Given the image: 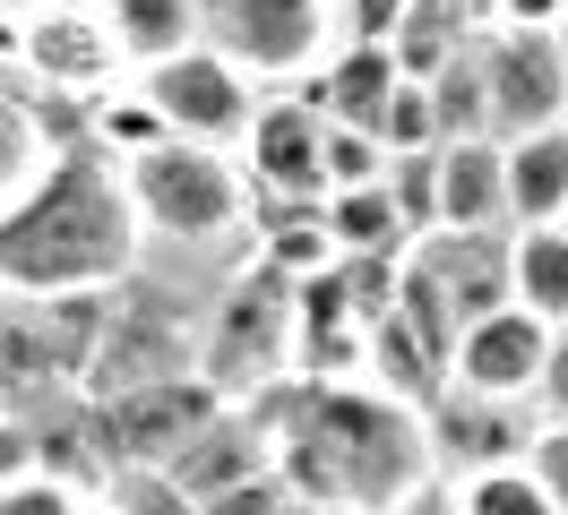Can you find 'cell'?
<instances>
[{
	"instance_id": "1",
	"label": "cell",
	"mask_w": 568,
	"mask_h": 515,
	"mask_svg": "<svg viewBox=\"0 0 568 515\" xmlns=\"http://www.w3.org/2000/svg\"><path fill=\"white\" fill-rule=\"evenodd\" d=\"M146 267L139 206L121 189V164L95 146H61L43 181L0 215V292L61 301V292H121Z\"/></svg>"
},
{
	"instance_id": "2",
	"label": "cell",
	"mask_w": 568,
	"mask_h": 515,
	"mask_svg": "<svg viewBox=\"0 0 568 515\" xmlns=\"http://www.w3.org/2000/svg\"><path fill=\"white\" fill-rule=\"evenodd\" d=\"M121 189L139 206V233L164 240V249H190V258H207V249H250V181H242V164L215 155V146L164 137L155 155L121 164Z\"/></svg>"
},
{
	"instance_id": "3",
	"label": "cell",
	"mask_w": 568,
	"mask_h": 515,
	"mask_svg": "<svg viewBox=\"0 0 568 515\" xmlns=\"http://www.w3.org/2000/svg\"><path fill=\"white\" fill-rule=\"evenodd\" d=\"M199 343H207V292H181L164 275H130L104 309V343L87 370V404H121L146 387L199 378Z\"/></svg>"
},
{
	"instance_id": "4",
	"label": "cell",
	"mask_w": 568,
	"mask_h": 515,
	"mask_svg": "<svg viewBox=\"0 0 568 515\" xmlns=\"http://www.w3.org/2000/svg\"><path fill=\"white\" fill-rule=\"evenodd\" d=\"M199 378H207L224 404H258L267 387L293 378V284L267 275L250 249H242V267H224L215 292H207Z\"/></svg>"
},
{
	"instance_id": "5",
	"label": "cell",
	"mask_w": 568,
	"mask_h": 515,
	"mask_svg": "<svg viewBox=\"0 0 568 515\" xmlns=\"http://www.w3.org/2000/svg\"><path fill=\"white\" fill-rule=\"evenodd\" d=\"M491 309H508V233H430L405 249L396 318H414L448 361H457V336Z\"/></svg>"
},
{
	"instance_id": "6",
	"label": "cell",
	"mask_w": 568,
	"mask_h": 515,
	"mask_svg": "<svg viewBox=\"0 0 568 515\" xmlns=\"http://www.w3.org/2000/svg\"><path fill=\"white\" fill-rule=\"evenodd\" d=\"M207 43L267 95L336 52V0H207Z\"/></svg>"
},
{
	"instance_id": "7",
	"label": "cell",
	"mask_w": 568,
	"mask_h": 515,
	"mask_svg": "<svg viewBox=\"0 0 568 515\" xmlns=\"http://www.w3.org/2000/svg\"><path fill=\"white\" fill-rule=\"evenodd\" d=\"M474 69H483V121H491V146L568 130V61H560L551 34L499 27V34L474 43Z\"/></svg>"
},
{
	"instance_id": "8",
	"label": "cell",
	"mask_w": 568,
	"mask_h": 515,
	"mask_svg": "<svg viewBox=\"0 0 568 515\" xmlns=\"http://www.w3.org/2000/svg\"><path fill=\"white\" fill-rule=\"evenodd\" d=\"M139 95L155 103L164 137L215 146V155H242L250 112H258V86H250L215 43H199V52H181V61H164V69H139Z\"/></svg>"
},
{
	"instance_id": "9",
	"label": "cell",
	"mask_w": 568,
	"mask_h": 515,
	"mask_svg": "<svg viewBox=\"0 0 568 515\" xmlns=\"http://www.w3.org/2000/svg\"><path fill=\"white\" fill-rule=\"evenodd\" d=\"M233 164H242L250 198H327V112H320V95H311V78L258 95L250 137H242Z\"/></svg>"
},
{
	"instance_id": "10",
	"label": "cell",
	"mask_w": 568,
	"mask_h": 515,
	"mask_svg": "<svg viewBox=\"0 0 568 515\" xmlns=\"http://www.w3.org/2000/svg\"><path fill=\"white\" fill-rule=\"evenodd\" d=\"M215 412H224V395L207 378H173V387H146V395H121V404H87V421H95V446H104L112 473L121 464L164 473L199 430H215Z\"/></svg>"
},
{
	"instance_id": "11",
	"label": "cell",
	"mask_w": 568,
	"mask_h": 515,
	"mask_svg": "<svg viewBox=\"0 0 568 515\" xmlns=\"http://www.w3.org/2000/svg\"><path fill=\"white\" fill-rule=\"evenodd\" d=\"M542 370H551V327L534 309H491L457 336V361H448V387L465 395H491V404H534L542 395Z\"/></svg>"
},
{
	"instance_id": "12",
	"label": "cell",
	"mask_w": 568,
	"mask_h": 515,
	"mask_svg": "<svg viewBox=\"0 0 568 515\" xmlns=\"http://www.w3.org/2000/svg\"><path fill=\"white\" fill-rule=\"evenodd\" d=\"M534 430H542V421H534L526 404H491V395H465V387H448V395L423 412L430 473L439 481H474V473H499V464H526Z\"/></svg>"
},
{
	"instance_id": "13",
	"label": "cell",
	"mask_w": 568,
	"mask_h": 515,
	"mask_svg": "<svg viewBox=\"0 0 568 515\" xmlns=\"http://www.w3.org/2000/svg\"><path fill=\"white\" fill-rule=\"evenodd\" d=\"M130 78L121 43H112L104 9L95 18H61V9H27V86L61 103H95Z\"/></svg>"
},
{
	"instance_id": "14",
	"label": "cell",
	"mask_w": 568,
	"mask_h": 515,
	"mask_svg": "<svg viewBox=\"0 0 568 515\" xmlns=\"http://www.w3.org/2000/svg\"><path fill=\"white\" fill-rule=\"evenodd\" d=\"M164 473H173V490L190 498V507L207 515L215 498H233V490H250V481H276V446H267V430H258L250 404H224L215 430H199Z\"/></svg>"
},
{
	"instance_id": "15",
	"label": "cell",
	"mask_w": 568,
	"mask_h": 515,
	"mask_svg": "<svg viewBox=\"0 0 568 515\" xmlns=\"http://www.w3.org/2000/svg\"><path fill=\"white\" fill-rule=\"evenodd\" d=\"M362 343H371V327H362V309L336 267L293 284V378L345 387V378H362Z\"/></svg>"
},
{
	"instance_id": "16",
	"label": "cell",
	"mask_w": 568,
	"mask_h": 515,
	"mask_svg": "<svg viewBox=\"0 0 568 515\" xmlns=\"http://www.w3.org/2000/svg\"><path fill=\"white\" fill-rule=\"evenodd\" d=\"M362 387H379L388 404H405V412H430L439 395H448V352L414 327V318H379L371 327V343H362Z\"/></svg>"
},
{
	"instance_id": "17",
	"label": "cell",
	"mask_w": 568,
	"mask_h": 515,
	"mask_svg": "<svg viewBox=\"0 0 568 515\" xmlns=\"http://www.w3.org/2000/svg\"><path fill=\"white\" fill-rule=\"evenodd\" d=\"M396 86H405V78H396V52H388V43H336V52L320 61V78H311L320 112L336 121V130H362V137H379Z\"/></svg>"
},
{
	"instance_id": "18",
	"label": "cell",
	"mask_w": 568,
	"mask_h": 515,
	"mask_svg": "<svg viewBox=\"0 0 568 515\" xmlns=\"http://www.w3.org/2000/svg\"><path fill=\"white\" fill-rule=\"evenodd\" d=\"M439 233H508V155L491 137L439 146Z\"/></svg>"
},
{
	"instance_id": "19",
	"label": "cell",
	"mask_w": 568,
	"mask_h": 515,
	"mask_svg": "<svg viewBox=\"0 0 568 515\" xmlns=\"http://www.w3.org/2000/svg\"><path fill=\"white\" fill-rule=\"evenodd\" d=\"M104 27L139 78V69H164L207 43V0H104Z\"/></svg>"
},
{
	"instance_id": "20",
	"label": "cell",
	"mask_w": 568,
	"mask_h": 515,
	"mask_svg": "<svg viewBox=\"0 0 568 515\" xmlns=\"http://www.w3.org/2000/svg\"><path fill=\"white\" fill-rule=\"evenodd\" d=\"M483 9H474V0H414V9H405V27H396V78H414V86H430V78H439V69L448 61H465V52H474V43H483Z\"/></svg>"
},
{
	"instance_id": "21",
	"label": "cell",
	"mask_w": 568,
	"mask_h": 515,
	"mask_svg": "<svg viewBox=\"0 0 568 515\" xmlns=\"http://www.w3.org/2000/svg\"><path fill=\"white\" fill-rule=\"evenodd\" d=\"M499 155H508V233L560 224L568 215V130L517 137V146H499Z\"/></svg>"
},
{
	"instance_id": "22",
	"label": "cell",
	"mask_w": 568,
	"mask_h": 515,
	"mask_svg": "<svg viewBox=\"0 0 568 515\" xmlns=\"http://www.w3.org/2000/svg\"><path fill=\"white\" fill-rule=\"evenodd\" d=\"M508 301L534 309L551 336L568 327V233H560V224L508 233Z\"/></svg>"
},
{
	"instance_id": "23",
	"label": "cell",
	"mask_w": 568,
	"mask_h": 515,
	"mask_svg": "<svg viewBox=\"0 0 568 515\" xmlns=\"http://www.w3.org/2000/svg\"><path fill=\"white\" fill-rule=\"evenodd\" d=\"M327 240H336V258H405V249H414L388 181H379V189H336V198H327Z\"/></svg>"
},
{
	"instance_id": "24",
	"label": "cell",
	"mask_w": 568,
	"mask_h": 515,
	"mask_svg": "<svg viewBox=\"0 0 568 515\" xmlns=\"http://www.w3.org/2000/svg\"><path fill=\"white\" fill-rule=\"evenodd\" d=\"M87 146H95V155H112V164H139V155H155V146H164V121H155V103L139 95V78L87 103Z\"/></svg>"
},
{
	"instance_id": "25",
	"label": "cell",
	"mask_w": 568,
	"mask_h": 515,
	"mask_svg": "<svg viewBox=\"0 0 568 515\" xmlns=\"http://www.w3.org/2000/svg\"><path fill=\"white\" fill-rule=\"evenodd\" d=\"M43 164H52V146H43L36 95H0V215L43 181Z\"/></svg>"
},
{
	"instance_id": "26",
	"label": "cell",
	"mask_w": 568,
	"mask_h": 515,
	"mask_svg": "<svg viewBox=\"0 0 568 515\" xmlns=\"http://www.w3.org/2000/svg\"><path fill=\"white\" fill-rule=\"evenodd\" d=\"M423 95H430V130H439V146L491 137V121H483V69H474V52H465V61H448V69L423 86Z\"/></svg>"
},
{
	"instance_id": "27",
	"label": "cell",
	"mask_w": 568,
	"mask_h": 515,
	"mask_svg": "<svg viewBox=\"0 0 568 515\" xmlns=\"http://www.w3.org/2000/svg\"><path fill=\"white\" fill-rule=\"evenodd\" d=\"M388 198H396V215H405L414 240L439 233V146L430 155H388Z\"/></svg>"
},
{
	"instance_id": "28",
	"label": "cell",
	"mask_w": 568,
	"mask_h": 515,
	"mask_svg": "<svg viewBox=\"0 0 568 515\" xmlns=\"http://www.w3.org/2000/svg\"><path fill=\"white\" fill-rule=\"evenodd\" d=\"M457 498H465V515H560L551 498H542V490H534L526 464H499V473L457 481Z\"/></svg>"
},
{
	"instance_id": "29",
	"label": "cell",
	"mask_w": 568,
	"mask_h": 515,
	"mask_svg": "<svg viewBox=\"0 0 568 515\" xmlns=\"http://www.w3.org/2000/svg\"><path fill=\"white\" fill-rule=\"evenodd\" d=\"M104 515H199L190 498L173 490V473H146V464H121L104 481Z\"/></svg>"
},
{
	"instance_id": "30",
	"label": "cell",
	"mask_w": 568,
	"mask_h": 515,
	"mask_svg": "<svg viewBox=\"0 0 568 515\" xmlns=\"http://www.w3.org/2000/svg\"><path fill=\"white\" fill-rule=\"evenodd\" d=\"M379 181H388V146L327 121V198H336V189H379Z\"/></svg>"
},
{
	"instance_id": "31",
	"label": "cell",
	"mask_w": 568,
	"mask_h": 515,
	"mask_svg": "<svg viewBox=\"0 0 568 515\" xmlns=\"http://www.w3.org/2000/svg\"><path fill=\"white\" fill-rule=\"evenodd\" d=\"M379 146H388V155H430V146H439V130H430V95L414 86V78H405V86L388 95V121H379Z\"/></svg>"
},
{
	"instance_id": "32",
	"label": "cell",
	"mask_w": 568,
	"mask_h": 515,
	"mask_svg": "<svg viewBox=\"0 0 568 515\" xmlns=\"http://www.w3.org/2000/svg\"><path fill=\"white\" fill-rule=\"evenodd\" d=\"M526 473H534V490H542V498L568 515V421H542V430H534Z\"/></svg>"
},
{
	"instance_id": "33",
	"label": "cell",
	"mask_w": 568,
	"mask_h": 515,
	"mask_svg": "<svg viewBox=\"0 0 568 515\" xmlns=\"http://www.w3.org/2000/svg\"><path fill=\"white\" fill-rule=\"evenodd\" d=\"M414 0H336V43H396Z\"/></svg>"
},
{
	"instance_id": "34",
	"label": "cell",
	"mask_w": 568,
	"mask_h": 515,
	"mask_svg": "<svg viewBox=\"0 0 568 515\" xmlns=\"http://www.w3.org/2000/svg\"><path fill=\"white\" fill-rule=\"evenodd\" d=\"M0 515H87V498L61 490V481H43V473H27L18 490H0Z\"/></svg>"
},
{
	"instance_id": "35",
	"label": "cell",
	"mask_w": 568,
	"mask_h": 515,
	"mask_svg": "<svg viewBox=\"0 0 568 515\" xmlns=\"http://www.w3.org/2000/svg\"><path fill=\"white\" fill-rule=\"evenodd\" d=\"M474 9H483V27H534V34H551L568 18V0H474Z\"/></svg>"
},
{
	"instance_id": "36",
	"label": "cell",
	"mask_w": 568,
	"mask_h": 515,
	"mask_svg": "<svg viewBox=\"0 0 568 515\" xmlns=\"http://www.w3.org/2000/svg\"><path fill=\"white\" fill-rule=\"evenodd\" d=\"M27 473H36V421L0 412V490H18Z\"/></svg>"
},
{
	"instance_id": "37",
	"label": "cell",
	"mask_w": 568,
	"mask_h": 515,
	"mask_svg": "<svg viewBox=\"0 0 568 515\" xmlns=\"http://www.w3.org/2000/svg\"><path fill=\"white\" fill-rule=\"evenodd\" d=\"M388 515H465V498H457V481H439V473H430L423 490H405Z\"/></svg>"
},
{
	"instance_id": "38",
	"label": "cell",
	"mask_w": 568,
	"mask_h": 515,
	"mask_svg": "<svg viewBox=\"0 0 568 515\" xmlns=\"http://www.w3.org/2000/svg\"><path fill=\"white\" fill-rule=\"evenodd\" d=\"M534 404H542V421H568V327L551 336V370H542V395H534Z\"/></svg>"
},
{
	"instance_id": "39",
	"label": "cell",
	"mask_w": 568,
	"mask_h": 515,
	"mask_svg": "<svg viewBox=\"0 0 568 515\" xmlns=\"http://www.w3.org/2000/svg\"><path fill=\"white\" fill-rule=\"evenodd\" d=\"M0 61L27 69V18H18V9H0Z\"/></svg>"
},
{
	"instance_id": "40",
	"label": "cell",
	"mask_w": 568,
	"mask_h": 515,
	"mask_svg": "<svg viewBox=\"0 0 568 515\" xmlns=\"http://www.w3.org/2000/svg\"><path fill=\"white\" fill-rule=\"evenodd\" d=\"M27 9H61V18H95L104 0H27Z\"/></svg>"
},
{
	"instance_id": "41",
	"label": "cell",
	"mask_w": 568,
	"mask_h": 515,
	"mask_svg": "<svg viewBox=\"0 0 568 515\" xmlns=\"http://www.w3.org/2000/svg\"><path fill=\"white\" fill-rule=\"evenodd\" d=\"M551 43H560V61H568V18H560V27H551Z\"/></svg>"
},
{
	"instance_id": "42",
	"label": "cell",
	"mask_w": 568,
	"mask_h": 515,
	"mask_svg": "<svg viewBox=\"0 0 568 515\" xmlns=\"http://www.w3.org/2000/svg\"><path fill=\"white\" fill-rule=\"evenodd\" d=\"M327 515H354V507H327Z\"/></svg>"
},
{
	"instance_id": "43",
	"label": "cell",
	"mask_w": 568,
	"mask_h": 515,
	"mask_svg": "<svg viewBox=\"0 0 568 515\" xmlns=\"http://www.w3.org/2000/svg\"><path fill=\"white\" fill-rule=\"evenodd\" d=\"M560 233H568V215H560Z\"/></svg>"
},
{
	"instance_id": "44",
	"label": "cell",
	"mask_w": 568,
	"mask_h": 515,
	"mask_svg": "<svg viewBox=\"0 0 568 515\" xmlns=\"http://www.w3.org/2000/svg\"><path fill=\"white\" fill-rule=\"evenodd\" d=\"M284 515H302V507H284Z\"/></svg>"
}]
</instances>
